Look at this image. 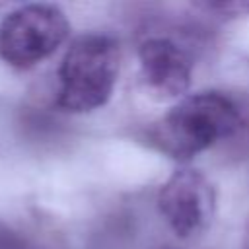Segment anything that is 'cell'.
<instances>
[{"mask_svg": "<svg viewBox=\"0 0 249 249\" xmlns=\"http://www.w3.org/2000/svg\"><path fill=\"white\" fill-rule=\"evenodd\" d=\"M241 126L237 105L220 91L185 95L150 130L152 144L173 160L187 161L233 136Z\"/></svg>", "mask_w": 249, "mask_h": 249, "instance_id": "obj_1", "label": "cell"}, {"mask_svg": "<svg viewBox=\"0 0 249 249\" xmlns=\"http://www.w3.org/2000/svg\"><path fill=\"white\" fill-rule=\"evenodd\" d=\"M121 51L105 33L74 39L58 66L54 105L64 113H89L103 107L117 84Z\"/></svg>", "mask_w": 249, "mask_h": 249, "instance_id": "obj_2", "label": "cell"}, {"mask_svg": "<svg viewBox=\"0 0 249 249\" xmlns=\"http://www.w3.org/2000/svg\"><path fill=\"white\" fill-rule=\"evenodd\" d=\"M64 12L51 4H27L0 23V58L14 68H31L51 56L68 37Z\"/></svg>", "mask_w": 249, "mask_h": 249, "instance_id": "obj_3", "label": "cell"}, {"mask_svg": "<svg viewBox=\"0 0 249 249\" xmlns=\"http://www.w3.org/2000/svg\"><path fill=\"white\" fill-rule=\"evenodd\" d=\"M158 208L177 237L191 239L210 226L216 210V191L204 173L183 167L160 187Z\"/></svg>", "mask_w": 249, "mask_h": 249, "instance_id": "obj_4", "label": "cell"}, {"mask_svg": "<svg viewBox=\"0 0 249 249\" xmlns=\"http://www.w3.org/2000/svg\"><path fill=\"white\" fill-rule=\"evenodd\" d=\"M138 62L146 91L160 101L177 99L191 86L193 60L169 37H146L138 45Z\"/></svg>", "mask_w": 249, "mask_h": 249, "instance_id": "obj_5", "label": "cell"}, {"mask_svg": "<svg viewBox=\"0 0 249 249\" xmlns=\"http://www.w3.org/2000/svg\"><path fill=\"white\" fill-rule=\"evenodd\" d=\"M0 249H29V247L25 237L19 235V231L0 224Z\"/></svg>", "mask_w": 249, "mask_h": 249, "instance_id": "obj_6", "label": "cell"}, {"mask_svg": "<svg viewBox=\"0 0 249 249\" xmlns=\"http://www.w3.org/2000/svg\"><path fill=\"white\" fill-rule=\"evenodd\" d=\"M241 249H249V220L245 224V231H243V241H241Z\"/></svg>", "mask_w": 249, "mask_h": 249, "instance_id": "obj_7", "label": "cell"}, {"mask_svg": "<svg viewBox=\"0 0 249 249\" xmlns=\"http://www.w3.org/2000/svg\"><path fill=\"white\" fill-rule=\"evenodd\" d=\"M165 249H169V247H165Z\"/></svg>", "mask_w": 249, "mask_h": 249, "instance_id": "obj_8", "label": "cell"}]
</instances>
